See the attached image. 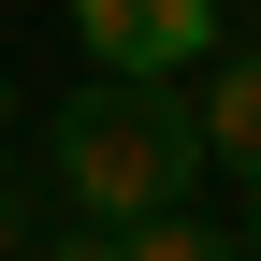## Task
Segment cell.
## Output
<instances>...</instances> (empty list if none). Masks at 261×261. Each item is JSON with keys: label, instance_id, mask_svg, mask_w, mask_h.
<instances>
[{"label": "cell", "instance_id": "obj_1", "mask_svg": "<svg viewBox=\"0 0 261 261\" xmlns=\"http://www.w3.org/2000/svg\"><path fill=\"white\" fill-rule=\"evenodd\" d=\"M44 174L73 203V232H130V218H174L203 189V116L174 73H87L44 116Z\"/></svg>", "mask_w": 261, "mask_h": 261}, {"label": "cell", "instance_id": "obj_2", "mask_svg": "<svg viewBox=\"0 0 261 261\" xmlns=\"http://www.w3.org/2000/svg\"><path fill=\"white\" fill-rule=\"evenodd\" d=\"M73 29H87V73H189L232 44L218 0H73Z\"/></svg>", "mask_w": 261, "mask_h": 261}, {"label": "cell", "instance_id": "obj_3", "mask_svg": "<svg viewBox=\"0 0 261 261\" xmlns=\"http://www.w3.org/2000/svg\"><path fill=\"white\" fill-rule=\"evenodd\" d=\"M189 116H203V160H232L261 189V44H218V73L189 87Z\"/></svg>", "mask_w": 261, "mask_h": 261}, {"label": "cell", "instance_id": "obj_4", "mask_svg": "<svg viewBox=\"0 0 261 261\" xmlns=\"http://www.w3.org/2000/svg\"><path fill=\"white\" fill-rule=\"evenodd\" d=\"M116 261H247V247L218 232L203 203H174V218H130V232H116Z\"/></svg>", "mask_w": 261, "mask_h": 261}, {"label": "cell", "instance_id": "obj_5", "mask_svg": "<svg viewBox=\"0 0 261 261\" xmlns=\"http://www.w3.org/2000/svg\"><path fill=\"white\" fill-rule=\"evenodd\" d=\"M44 232V203H29V189H0V247H29Z\"/></svg>", "mask_w": 261, "mask_h": 261}, {"label": "cell", "instance_id": "obj_6", "mask_svg": "<svg viewBox=\"0 0 261 261\" xmlns=\"http://www.w3.org/2000/svg\"><path fill=\"white\" fill-rule=\"evenodd\" d=\"M44 261H116V232H58V247H44Z\"/></svg>", "mask_w": 261, "mask_h": 261}, {"label": "cell", "instance_id": "obj_7", "mask_svg": "<svg viewBox=\"0 0 261 261\" xmlns=\"http://www.w3.org/2000/svg\"><path fill=\"white\" fill-rule=\"evenodd\" d=\"M232 247H247V261H261V189H247V232H232Z\"/></svg>", "mask_w": 261, "mask_h": 261}, {"label": "cell", "instance_id": "obj_8", "mask_svg": "<svg viewBox=\"0 0 261 261\" xmlns=\"http://www.w3.org/2000/svg\"><path fill=\"white\" fill-rule=\"evenodd\" d=\"M0 130H15V73H0Z\"/></svg>", "mask_w": 261, "mask_h": 261}]
</instances>
